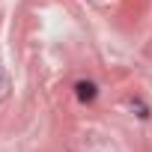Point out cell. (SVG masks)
Returning a JSON list of instances; mask_svg holds the SVG:
<instances>
[{
  "instance_id": "cell-1",
  "label": "cell",
  "mask_w": 152,
  "mask_h": 152,
  "mask_svg": "<svg viewBox=\"0 0 152 152\" xmlns=\"http://www.w3.org/2000/svg\"><path fill=\"white\" fill-rule=\"evenodd\" d=\"M75 96H78L81 102H96L99 90H96L93 81H78V84H75Z\"/></svg>"
}]
</instances>
